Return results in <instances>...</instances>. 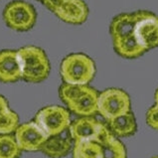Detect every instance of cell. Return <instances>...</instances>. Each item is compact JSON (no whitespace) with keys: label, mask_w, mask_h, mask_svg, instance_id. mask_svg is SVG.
Masks as SVG:
<instances>
[{"label":"cell","mask_w":158,"mask_h":158,"mask_svg":"<svg viewBox=\"0 0 158 158\" xmlns=\"http://www.w3.org/2000/svg\"><path fill=\"white\" fill-rule=\"evenodd\" d=\"M106 124L91 116H81L71 123L69 132L74 141L78 140H94L98 141Z\"/></svg>","instance_id":"10"},{"label":"cell","mask_w":158,"mask_h":158,"mask_svg":"<svg viewBox=\"0 0 158 158\" xmlns=\"http://www.w3.org/2000/svg\"><path fill=\"white\" fill-rule=\"evenodd\" d=\"M154 101H155V103L158 105V89H156V92L154 94Z\"/></svg>","instance_id":"21"},{"label":"cell","mask_w":158,"mask_h":158,"mask_svg":"<svg viewBox=\"0 0 158 158\" xmlns=\"http://www.w3.org/2000/svg\"><path fill=\"white\" fill-rule=\"evenodd\" d=\"M3 20L10 29L17 32H25L34 27L37 20V12L32 4L23 0H14L4 8Z\"/></svg>","instance_id":"5"},{"label":"cell","mask_w":158,"mask_h":158,"mask_svg":"<svg viewBox=\"0 0 158 158\" xmlns=\"http://www.w3.org/2000/svg\"><path fill=\"white\" fill-rule=\"evenodd\" d=\"M146 123L151 128L158 130V105L155 103L154 106L148 108L146 112Z\"/></svg>","instance_id":"19"},{"label":"cell","mask_w":158,"mask_h":158,"mask_svg":"<svg viewBox=\"0 0 158 158\" xmlns=\"http://www.w3.org/2000/svg\"><path fill=\"white\" fill-rule=\"evenodd\" d=\"M19 125V116L10 110L8 102L0 94V134H11L15 132Z\"/></svg>","instance_id":"16"},{"label":"cell","mask_w":158,"mask_h":158,"mask_svg":"<svg viewBox=\"0 0 158 158\" xmlns=\"http://www.w3.org/2000/svg\"><path fill=\"white\" fill-rule=\"evenodd\" d=\"M107 125L110 131L118 137L131 136L137 130L136 119L131 110L107 120Z\"/></svg>","instance_id":"15"},{"label":"cell","mask_w":158,"mask_h":158,"mask_svg":"<svg viewBox=\"0 0 158 158\" xmlns=\"http://www.w3.org/2000/svg\"><path fill=\"white\" fill-rule=\"evenodd\" d=\"M35 123L48 136L63 133L71 125L70 112L60 106H49L41 108L35 115Z\"/></svg>","instance_id":"7"},{"label":"cell","mask_w":158,"mask_h":158,"mask_svg":"<svg viewBox=\"0 0 158 158\" xmlns=\"http://www.w3.org/2000/svg\"><path fill=\"white\" fill-rule=\"evenodd\" d=\"M89 13V7L84 0H66L54 14L65 23L80 25L87 21Z\"/></svg>","instance_id":"11"},{"label":"cell","mask_w":158,"mask_h":158,"mask_svg":"<svg viewBox=\"0 0 158 158\" xmlns=\"http://www.w3.org/2000/svg\"><path fill=\"white\" fill-rule=\"evenodd\" d=\"M98 142L102 145L101 158H126V149L123 143L115 137L110 131L108 126L106 125Z\"/></svg>","instance_id":"14"},{"label":"cell","mask_w":158,"mask_h":158,"mask_svg":"<svg viewBox=\"0 0 158 158\" xmlns=\"http://www.w3.org/2000/svg\"><path fill=\"white\" fill-rule=\"evenodd\" d=\"M135 15V36L146 51L158 47V17L150 11L138 10Z\"/></svg>","instance_id":"8"},{"label":"cell","mask_w":158,"mask_h":158,"mask_svg":"<svg viewBox=\"0 0 158 158\" xmlns=\"http://www.w3.org/2000/svg\"><path fill=\"white\" fill-rule=\"evenodd\" d=\"M63 133L49 136L40 151L50 158H63L67 156L74 146V139L72 138L70 132L67 135H63Z\"/></svg>","instance_id":"13"},{"label":"cell","mask_w":158,"mask_h":158,"mask_svg":"<svg viewBox=\"0 0 158 158\" xmlns=\"http://www.w3.org/2000/svg\"><path fill=\"white\" fill-rule=\"evenodd\" d=\"M98 94L97 89L89 85L63 83L59 96L68 108L80 116H91L98 112Z\"/></svg>","instance_id":"2"},{"label":"cell","mask_w":158,"mask_h":158,"mask_svg":"<svg viewBox=\"0 0 158 158\" xmlns=\"http://www.w3.org/2000/svg\"><path fill=\"white\" fill-rule=\"evenodd\" d=\"M135 15L132 13H120L111 20L110 33L114 50L124 59H136L147 52L135 36Z\"/></svg>","instance_id":"1"},{"label":"cell","mask_w":158,"mask_h":158,"mask_svg":"<svg viewBox=\"0 0 158 158\" xmlns=\"http://www.w3.org/2000/svg\"><path fill=\"white\" fill-rule=\"evenodd\" d=\"M21 152L14 135L0 134V158H19Z\"/></svg>","instance_id":"18"},{"label":"cell","mask_w":158,"mask_h":158,"mask_svg":"<svg viewBox=\"0 0 158 158\" xmlns=\"http://www.w3.org/2000/svg\"><path fill=\"white\" fill-rule=\"evenodd\" d=\"M37 1H39V2H41V3H43V1H44V0H37Z\"/></svg>","instance_id":"22"},{"label":"cell","mask_w":158,"mask_h":158,"mask_svg":"<svg viewBox=\"0 0 158 158\" xmlns=\"http://www.w3.org/2000/svg\"><path fill=\"white\" fill-rule=\"evenodd\" d=\"M151 158H158V156H154V157H151Z\"/></svg>","instance_id":"23"},{"label":"cell","mask_w":158,"mask_h":158,"mask_svg":"<svg viewBox=\"0 0 158 158\" xmlns=\"http://www.w3.org/2000/svg\"><path fill=\"white\" fill-rule=\"evenodd\" d=\"M18 51L20 59L22 80L37 84L46 80L50 74V61L43 49L37 46H24Z\"/></svg>","instance_id":"3"},{"label":"cell","mask_w":158,"mask_h":158,"mask_svg":"<svg viewBox=\"0 0 158 158\" xmlns=\"http://www.w3.org/2000/svg\"><path fill=\"white\" fill-rule=\"evenodd\" d=\"M14 136L22 151L30 152L41 150L44 142L49 137L35 120L18 125Z\"/></svg>","instance_id":"9"},{"label":"cell","mask_w":158,"mask_h":158,"mask_svg":"<svg viewBox=\"0 0 158 158\" xmlns=\"http://www.w3.org/2000/svg\"><path fill=\"white\" fill-rule=\"evenodd\" d=\"M102 145L94 140L74 141L72 158H101Z\"/></svg>","instance_id":"17"},{"label":"cell","mask_w":158,"mask_h":158,"mask_svg":"<svg viewBox=\"0 0 158 158\" xmlns=\"http://www.w3.org/2000/svg\"><path fill=\"white\" fill-rule=\"evenodd\" d=\"M65 1L66 0H44L43 5L54 13Z\"/></svg>","instance_id":"20"},{"label":"cell","mask_w":158,"mask_h":158,"mask_svg":"<svg viewBox=\"0 0 158 158\" xmlns=\"http://www.w3.org/2000/svg\"><path fill=\"white\" fill-rule=\"evenodd\" d=\"M131 110V102L123 89L110 88L98 94V112L106 121Z\"/></svg>","instance_id":"6"},{"label":"cell","mask_w":158,"mask_h":158,"mask_svg":"<svg viewBox=\"0 0 158 158\" xmlns=\"http://www.w3.org/2000/svg\"><path fill=\"white\" fill-rule=\"evenodd\" d=\"M96 64L84 53H72L62 60L60 73L64 83L89 85L96 75Z\"/></svg>","instance_id":"4"},{"label":"cell","mask_w":158,"mask_h":158,"mask_svg":"<svg viewBox=\"0 0 158 158\" xmlns=\"http://www.w3.org/2000/svg\"><path fill=\"white\" fill-rule=\"evenodd\" d=\"M22 79V70L18 51H0V82L10 84Z\"/></svg>","instance_id":"12"}]
</instances>
